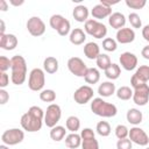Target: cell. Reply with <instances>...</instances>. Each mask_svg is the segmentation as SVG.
I'll use <instances>...</instances> for the list:
<instances>
[{
  "label": "cell",
  "instance_id": "1",
  "mask_svg": "<svg viewBox=\"0 0 149 149\" xmlns=\"http://www.w3.org/2000/svg\"><path fill=\"white\" fill-rule=\"evenodd\" d=\"M44 122V111L38 106H31L20 119V125L28 133L38 132Z\"/></svg>",
  "mask_w": 149,
  "mask_h": 149
},
{
  "label": "cell",
  "instance_id": "2",
  "mask_svg": "<svg viewBox=\"0 0 149 149\" xmlns=\"http://www.w3.org/2000/svg\"><path fill=\"white\" fill-rule=\"evenodd\" d=\"M10 80L14 85H22L27 79V62L23 56L15 55L12 58Z\"/></svg>",
  "mask_w": 149,
  "mask_h": 149
},
{
  "label": "cell",
  "instance_id": "3",
  "mask_svg": "<svg viewBox=\"0 0 149 149\" xmlns=\"http://www.w3.org/2000/svg\"><path fill=\"white\" fill-rule=\"evenodd\" d=\"M91 111L98 115V116H101V118H113L118 113V108L114 104H111V102H107L105 101L101 97L99 98H93L91 100Z\"/></svg>",
  "mask_w": 149,
  "mask_h": 149
},
{
  "label": "cell",
  "instance_id": "4",
  "mask_svg": "<svg viewBox=\"0 0 149 149\" xmlns=\"http://www.w3.org/2000/svg\"><path fill=\"white\" fill-rule=\"evenodd\" d=\"M50 27L58 33L59 36H66L71 33V23L61 14H54L49 19Z\"/></svg>",
  "mask_w": 149,
  "mask_h": 149
},
{
  "label": "cell",
  "instance_id": "5",
  "mask_svg": "<svg viewBox=\"0 0 149 149\" xmlns=\"http://www.w3.org/2000/svg\"><path fill=\"white\" fill-rule=\"evenodd\" d=\"M45 84V72L40 68H35L30 71L28 77V87L34 92H41Z\"/></svg>",
  "mask_w": 149,
  "mask_h": 149
},
{
  "label": "cell",
  "instance_id": "6",
  "mask_svg": "<svg viewBox=\"0 0 149 149\" xmlns=\"http://www.w3.org/2000/svg\"><path fill=\"white\" fill-rule=\"evenodd\" d=\"M84 31L94 38H102L107 35V27L94 19H88L84 24Z\"/></svg>",
  "mask_w": 149,
  "mask_h": 149
},
{
  "label": "cell",
  "instance_id": "7",
  "mask_svg": "<svg viewBox=\"0 0 149 149\" xmlns=\"http://www.w3.org/2000/svg\"><path fill=\"white\" fill-rule=\"evenodd\" d=\"M62 118V109L61 106L57 104H50L47 107V111L44 112V123L47 127L52 128L57 126Z\"/></svg>",
  "mask_w": 149,
  "mask_h": 149
},
{
  "label": "cell",
  "instance_id": "8",
  "mask_svg": "<svg viewBox=\"0 0 149 149\" xmlns=\"http://www.w3.org/2000/svg\"><path fill=\"white\" fill-rule=\"evenodd\" d=\"M24 140V132L20 128H10L2 133L1 141L6 146H16Z\"/></svg>",
  "mask_w": 149,
  "mask_h": 149
},
{
  "label": "cell",
  "instance_id": "9",
  "mask_svg": "<svg viewBox=\"0 0 149 149\" xmlns=\"http://www.w3.org/2000/svg\"><path fill=\"white\" fill-rule=\"evenodd\" d=\"M133 101L137 106H146L149 101V85L140 84L133 87Z\"/></svg>",
  "mask_w": 149,
  "mask_h": 149
},
{
  "label": "cell",
  "instance_id": "10",
  "mask_svg": "<svg viewBox=\"0 0 149 149\" xmlns=\"http://www.w3.org/2000/svg\"><path fill=\"white\" fill-rule=\"evenodd\" d=\"M28 33L34 37H40L45 33V23L40 16H31L26 23Z\"/></svg>",
  "mask_w": 149,
  "mask_h": 149
},
{
  "label": "cell",
  "instance_id": "11",
  "mask_svg": "<svg viewBox=\"0 0 149 149\" xmlns=\"http://www.w3.org/2000/svg\"><path fill=\"white\" fill-rule=\"evenodd\" d=\"M68 69L69 71L76 76V77H80V78H84L85 74H86V71H87V65L85 64V62L79 58V57H71L68 59Z\"/></svg>",
  "mask_w": 149,
  "mask_h": 149
},
{
  "label": "cell",
  "instance_id": "12",
  "mask_svg": "<svg viewBox=\"0 0 149 149\" xmlns=\"http://www.w3.org/2000/svg\"><path fill=\"white\" fill-rule=\"evenodd\" d=\"M93 88L90 85L79 86L73 93V100L78 105H85L93 99Z\"/></svg>",
  "mask_w": 149,
  "mask_h": 149
},
{
  "label": "cell",
  "instance_id": "13",
  "mask_svg": "<svg viewBox=\"0 0 149 149\" xmlns=\"http://www.w3.org/2000/svg\"><path fill=\"white\" fill-rule=\"evenodd\" d=\"M128 139L133 143H135L137 146H141V147H146L149 143V136H148V134L142 128H140L137 126H134V127H132L129 129Z\"/></svg>",
  "mask_w": 149,
  "mask_h": 149
},
{
  "label": "cell",
  "instance_id": "14",
  "mask_svg": "<svg viewBox=\"0 0 149 149\" xmlns=\"http://www.w3.org/2000/svg\"><path fill=\"white\" fill-rule=\"evenodd\" d=\"M149 81V65H141L136 69L130 78V86L135 87L140 84H148Z\"/></svg>",
  "mask_w": 149,
  "mask_h": 149
},
{
  "label": "cell",
  "instance_id": "15",
  "mask_svg": "<svg viewBox=\"0 0 149 149\" xmlns=\"http://www.w3.org/2000/svg\"><path fill=\"white\" fill-rule=\"evenodd\" d=\"M119 62L122 69H125L126 71H133L134 69H136L137 66V57L135 54L129 52V51H125L120 55L119 57Z\"/></svg>",
  "mask_w": 149,
  "mask_h": 149
},
{
  "label": "cell",
  "instance_id": "16",
  "mask_svg": "<svg viewBox=\"0 0 149 149\" xmlns=\"http://www.w3.org/2000/svg\"><path fill=\"white\" fill-rule=\"evenodd\" d=\"M115 40L118 43L121 44H129L135 40V31L133 28H121L116 31L115 35Z\"/></svg>",
  "mask_w": 149,
  "mask_h": 149
},
{
  "label": "cell",
  "instance_id": "17",
  "mask_svg": "<svg viewBox=\"0 0 149 149\" xmlns=\"http://www.w3.org/2000/svg\"><path fill=\"white\" fill-rule=\"evenodd\" d=\"M19 40L14 34H5L0 35V48L7 51L14 50L17 47Z\"/></svg>",
  "mask_w": 149,
  "mask_h": 149
},
{
  "label": "cell",
  "instance_id": "18",
  "mask_svg": "<svg viewBox=\"0 0 149 149\" xmlns=\"http://www.w3.org/2000/svg\"><path fill=\"white\" fill-rule=\"evenodd\" d=\"M91 14H92L94 20H101V19H105V17H109L112 15V7L105 6V5L99 2L98 5H95L92 8Z\"/></svg>",
  "mask_w": 149,
  "mask_h": 149
},
{
  "label": "cell",
  "instance_id": "19",
  "mask_svg": "<svg viewBox=\"0 0 149 149\" xmlns=\"http://www.w3.org/2000/svg\"><path fill=\"white\" fill-rule=\"evenodd\" d=\"M126 16L120 13V12H114L112 13V15L108 17V23L112 28L119 30L121 28H125V24H126Z\"/></svg>",
  "mask_w": 149,
  "mask_h": 149
},
{
  "label": "cell",
  "instance_id": "20",
  "mask_svg": "<svg viewBox=\"0 0 149 149\" xmlns=\"http://www.w3.org/2000/svg\"><path fill=\"white\" fill-rule=\"evenodd\" d=\"M69 41L74 45H80L86 41V33L81 28H74L69 35Z\"/></svg>",
  "mask_w": 149,
  "mask_h": 149
},
{
  "label": "cell",
  "instance_id": "21",
  "mask_svg": "<svg viewBox=\"0 0 149 149\" xmlns=\"http://www.w3.org/2000/svg\"><path fill=\"white\" fill-rule=\"evenodd\" d=\"M59 68V63L58 59L54 56H48L47 58H44L43 61V70L44 72L49 73V74H54L58 71Z\"/></svg>",
  "mask_w": 149,
  "mask_h": 149
},
{
  "label": "cell",
  "instance_id": "22",
  "mask_svg": "<svg viewBox=\"0 0 149 149\" xmlns=\"http://www.w3.org/2000/svg\"><path fill=\"white\" fill-rule=\"evenodd\" d=\"M116 92L115 84L113 81H102L98 86V93L102 98H108Z\"/></svg>",
  "mask_w": 149,
  "mask_h": 149
},
{
  "label": "cell",
  "instance_id": "23",
  "mask_svg": "<svg viewBox=\"0 0 149 149\" xmlns=\"http://www.w3.org/2000/svg\"><path fill=\"white\" fill-rule=\"evenodd\" d=\"M88 8L84 5H78L73 8L72 16L77 22H86L88 20Z\"/></svg>",
  "mask_w": 149,
  "mask_h": 149
},
{
  "label": "cell",
  "instance_id": "24",
  "mask_svg": "<svg viewBox=\"0 0 149 149\" xmlns=\"http://www.w3.org/2000/svg\"><path fill=\"white\" fill-rule=\"evenodd\" d=\"M84 55L88 59H97L100 55V47L95 42H87L84 45Z\"/></svg>",
  "mask_w": 149,
  "mask_h": 149
},
{
  "label": "cell",
  "instance_id": "25",
  "mask_svg": "<svg viewBox=\"0 0 149 149\" xmlns=\"http://www.w3.org/2000/svg\"><path fill=\"white\" fill-rule=\"evenodd\" d=\"M126 119H127V121H128L130 125L137 126V125H140V123L142 122V120H143V114H142V112H141L140 109H137V108H129V109L127 111V113H126Z\"/></svg>",
  "mask_w": 149,
  "mask_h": 149
},
{
  "label": "cell",
  "instance_id": "26",
  "mask_svg": "<svg viewBox=\"0 0 149 149\" xmlns=\"http://www.w3.org/2000/svg\"><path fill=\"white\" fill-rule=\"evenodd\" d=\"M65 146L70 149H77L81 146V136L77 133H70L65 136Z\"/></svg>",
  "mask_w": 149,
  "mask_h": 149
},
{
  "label": "cell",
  "instance_id": "27",
  "mask_svg": "<svg viewBox=\"0 0 149 149\" xmlns=\"http://www.w3.org/2000/svg\"><path fill=\"white\" fill-rule=\"evenodd\" d=\"M49 135H50V139L52 141L59 142V141H62L66 136V129H65V127L57 125V126L50 128V134Z\"/></svg>",
  "mask_w": 149,
  "mask_h": 149
},
{
  "label": "cell",
  "instance_id": "28",
  "mask_svg": "<svg viewBox=\"0 0 149 149\" xmlns=\"http://www.w3.org/2000/svg\"><path fill=\"white\" fill-rule=\"evenodd\" d=\"M84 79H85L86 84H90V85L93 84L94 85L100 80V71L97 68H88Z\"/></svg>",
  "mask_w": 149,
  "mask_h": 149
},
{
  "label": "cell",
  "instance_id": "29",
  "mask_svg": "<svg viewBox=\"0 0 149 149\" xmlns=\"http://www.w3.org/2000/svg\"><path fill=\"white\" fill-rule=\"evenodd\" d=\"M104 72H105V76L112 81V80H115V79H118L120 77V74H121V68H120L119 64L112 63Z\"/></svg>",
  "mask_w": 149,
  "mask_h": 149
},
{
  "label": "cell",
  "instance_id": "30",
  "mask_svg": "<svg viewBox=\"0 0 149 149\" xmlns=\"http://www.w3.org/2000/svg\"><path fill=\"white\" fill-rule=\"evenodd\" d=\"M65 127L71 133H77L80 129V120L74 115H70L65 121Z\"/></svg>",
  "mask_w": 149,
  "mask_h": 149
},
{
  "label": "cell",
  "instance_id": "31",
  "mask_svg": "<svg viewBox=\"0 0 149 149\" xmlns=\"http://www.w3.org/2000/svg\"><path fill=\"white\" fill-rule=\"evenodd\" d=\"M118 99L120 100H123V101H127L129 99L133 98V88L129 87V86H121L116 90L115 92Z\"/></svg>",
  "mask_w": 149,
  "mask_h": 149
},
{
  "label": "cell",
  "instance_id": "32",
  "mask_svg": "<svg viewBox=\"0 0 149 149\" xmlns=\"http://www.w3.org/2000/svg\"><path fill=\"white\" fill-rule=\"evenodd\" d=\"M95 130H97L98 135H100L102 137H106L111 134L112 128H111V125L107 121H99L95 126Z\"/></svg>",
  "mask_w": 149,
  "mask_h": 149
},
{
  "label": "cell",
  "instance_id": "33",
  "mask_svg": "<svg viewBox=\"0 0 149 149\" xmlns=\"http://www.w3.org/2000/svg\"><path fill=\"white\" fill-rule=\"evenodd\" d=\"M95 63H97L98 69L105 71V70L112 64V61H111V58H109V56H108L107 54H100V55L98 56V58L95 59Z\"/></svg>",
  "mask_w": 149,
  "mask_h": 149
},
{
  "label": "cell",
  "instance_id": "34",
  "mask_svg": "<svg viewBox=\"0 0 149 149\" xmlns=\"http://www.w3.org/2000/svg\"><path fill=\"white\" fill-rule=\"evenodd\" d=\"M40 99L43 102H54L56 100V92L51 88H45L40 92Z\"/></svg>",
  "mask_w": 149,
  "mask_h": 149
},
{
  "label": "cell",
  "instance_id": "35",
  "mask_svg": "<svg viewBox=\"0 0 149 149\" xmlns=\"http://www.w3.org/2000/svg\"><path fill=\"white\" fill-rule=\"evenodd\" d=\"M81 149H99V142L95 140V136L93 137H85L81 139Z\"/></svg>",
  "mask_w": 149,
  "mask_h": 149
},
{
  "label": "cell",
  "instance_id": "36",
  "mask_svg": "<svg viewBox=\"0 0 149 149\" xmlns=\"http://www.w3.org/2000/svg\"><path fill=\"white\" fill-rule=\"evenodd\" d=\"M102 49L108 51V52H113L118 49V42L116 40L112 38V37H106L102 41Z\"/></svg>",
  "mask_w": 149,
  "mask_h": 149
},
{
  "label": "cell",
  "instance_id": "37",
  "mask_svg": "<svg viewBox=\"0 0 149 149\" xmlns=\"http://www.w3.org/2000/svg\"><path fill=\"white\" fill-rule=\"evenodd\" d=\"M128 21L133 28H136V29L142 28V21H141V17L137 13H129Z\"/></svg>",
  "mask_w": 149,
  "mask_h": 149
},
{
  "label": "cell",
  "instance_id": "38",
  "mask_svg": "<svg viewBox=\"0 0 149 149\" xmlns=\"http://www.w3.org/2000/svg\"><path fill=\"white\" fill-rule=\"evenodd\" d=\"M115 136L118 137V140H122V139H127L129 135V129L127 128V126L125 125H118L115 127Z\"/></svg>",
  "mask_w": 149,
  "mask_h": 149
},
{
  "label": "cell",
  "instance_id": "39",
  "mask_svg": "<svg viewBox=\"0 0 149 149\" xmlns=\"http://www.w3.org/2000/svg\"><path fill=\"white\" fill-rule=\"evenodd\" d=\"M125 3L127 7L132 9H142L147 5V1L146 0H126Z\"/></svg>",
  "mask_w": 149,
  "mask_h": 149
},
{
  "label": "cell",
  "instance_id": "40",
  "mask_svg": "<svg viewBox=\"0 0 149 149\" xmlns=\"http://www.w3.org/2000/svg\"><path fill=\"white\" fill-rule=\"evenodd\" d=\"M12 68V59L6 56H0V72H6Z\"/></svg>",
  "mask_w": 149,
  "mask_h": 149
},
{
  "label": "cell",
  "instance_id": "41",
  "mask_svg": "<svg viewBox=\"0 0 149 149\" xmlns=\"http://www.w3.org/2000/svg\"><path fill=\"white\" fill-rule=\"evenodd\" d=\"M116 149H133V142L127 137L122 140H118Z\"/></svg>",
  "mask_w": 149,
  "mask_h": 149
},
{
  "label": "cell",
  "instance_id": "42",
  "mask_svg": "<svg viewBox=\"0 0 149 149\" xmlns=\"http://www.w3.org/2000/svg\"><path fill=\"white\" fill-rule=\"evenodd\" d=\"M9 84V76L6 72L0 73V88H5Z\"/></svg>",
  "mask_w": 149,
  "mask_h": 149
},
{
  "label": "cell",
  "instance_id": "43",
  "mask_svg": "<svg viewBox=\"0 0 149 149\" xmlns=\"http://www.w3.org/2000/svg\"><path fill=\"white\" fill-rule=\"evenodd\" d=\"M9 100V93L5 88H0V104L5 105Z\"/></svg>",
  "mask_w": 149,
  "mask_h": 149
},
{
  "label": "cell",
  "instance_id": "44",
  "mask_svg": "<svg viewBox=\"0 0 149 149\" xmlns=\"http://www.w3.org/2000/svg\"><path fill=\"white\" fill-rule=\"evenodd\" d=\"M142 37L144 38V41L149 43V24H146L142 28Z\"/></svg>",
  "mask_w": 149,
  "mask_h": 149
},
{
  "label": "cell",
  "instance_id": "45",
  "mask_svg": "<svg viewBox=\"0 0 149 149\" xmlns=\"http://www.w3.org/2000/svg\"><path fill=\"white\" fill-rule=\"evenodd\" d=\"M141 55H142V57H143L144 59L149 61V44L142 48V50H141Z\"/></svg>",
  "mask_w": 149,
  "mask_h": 149
},
{
  "label": "cell",
  "instance_id": "46",
  "mask_svg": "<svg viewBox=\"0 0 149 149\" xmlns=\"http://www.w3.org/2000/svg\"><path fill=\"white\" fill-rule=\"evenodd\" d=\"M8 9V2L6 0H0V10L6 12Z\"/></svg>",
  "mask_w": 149,
  "mask_h": 149
},
{
  "label": "cell",
  "instance_id": "47",
  "mask_svg": "<svg viewBox=\"0 0 149 149\" xmlns=\"http://www.w3.org/2000/svg\"><path fill=\"white\" fill-rule=\"evenodd\" d=\"M9 3L10 5H13V6H15V7H17V6H21V5H23L24 3V0H9Z\"/></svg>",
  "mask_w": 149,
  "mask_h": 149
},
{
  "label": "cell",
  "instance_id": "48",
  "mask_svg": "<svg viewBox=\"0 0 149 149\" xmlns=\"http://www.w3.org/2000/svg\"><path fill=\"white\" fill-rule=\"evenodd\" d=\"M0 24H1L0 35H5V34H6V33H5V29H6V27H5V22H3V20H0Z\"/></svg>",
  "mask_w": 149,
  "mask_h": 149
},
{
  "label": "cell",
  "instance_id": "49",
  "mask_svg": "<svg viewBox=\"0 0 149 149\" xmlns=\"http://www.w3.org/2000/svg\"><path fill=\"white\" fill-rule=\"evenodd\" d=\"M0 149H9V148H8V146H6V144L2 143V144L0 146Z\"/></svg>",
  "mask_w": 149,
  "mask_h": 149
},
{
  "label": "cell",
  "instance_id": "50",
  "mask_svg": "<svg viewBox=\"0 0 149 149\" xmlns=\"http://www.w3.org/2000/svg\"><path fill=\"white\" fill-rule=\"evenodd\" d=\"M146 149H149V147H148V148H146Z\"/></svg>",
  "mask_w": 149,
  "mask_h": 149
}]
</instances>
